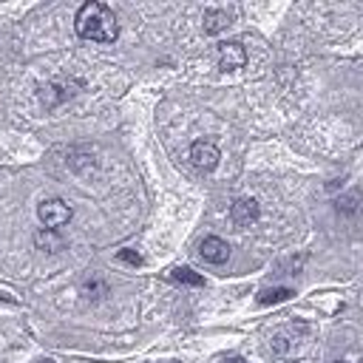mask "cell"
Returning <instances> with one entry per match:
<instances>
[{
	"label": "cell",
	"mask_w": 363,
	"mask_h": 363,
	"mask_svg": "<svg viewBox=\"0 0 363 363\" xmlns=\"http://www.w3.org/2000/svg\"><path fill=\"white\" fill-rule=\"evenodd\" d=\"M74 26H77V34L82 40H91V43H113L119 37L116 14L105 3H96V0L79 6Z\"/></svg>",
	"instance_id": "cell-1"
},
{
	"label": "cell",
	"mask_w": 363,
	"mask_h": 363,
	"mask_svg": "<svg viewBox=\"0 0 363 363\" xmlns=\"http://www.w3.org/2000/svg\"><path fill=\"white\" fill-rule=\"evenodd\" d=\"M71 207L62 201V199H45L40 207H37V218L45 230H60L71 221Z\"/></svg>",
	"instance_id": "cell-2"
},
{
	"label": "cell",
	"mask_w": 363,
	"mask_h": 363,
	"mask_svg": "<svg viewBox=\"0 0 363 363\" xmlns=\"http://www.w3.org/2000/svg\"><path fill=\"white\" fill-rule=\"evenodd\" d=\"M218 159H221V153H218V147H216L213 142H207V139L193 142V147H190V162H193L199 170H213V167L218 164Z\"/></svg>",
	"instance_id": "cell-3"
},
{
	"label": "cell",
	"mask_w": 363,
	"mask_h": 363,
	"mask_svg": "<svg viewBox=\"0 0 363 363\" xmlns=\"http://www.w3.org/2000/svg\"><path fill=\"white\" fill-rule=\"evenodd\" d=\"M247 62V51L241 43H224L218 45V68L221 71H238Z\"/></svg>",
	"instance_id": "cell-4"
},
{
	"label": "cell",
	"mask_w": 363,
	"mask_h": 363,
	"mask_svg": "<svg viewBox=\"0 0 363 363\" xmlns=\"http://www.w3.org/2000/svg\"><path fill=\"white\" fill-rule=\"evenodd\" d=\"M199 255H201L207 264H224V261L230 258V244H227L224 238H218V235H210V238L201 241Z\"/></svg>",
	"instance_id": "cell-5"
},
{
	"label": "cell",
	"mask_w": 363,
	"mask_h": 363,
	"mask_svg": "<svg viewBox=\"0 0 363 363\" xmlns=\"http://www.w3.org/2000/svg\"><path fill=\"white\" fill-rule=\"evenodd\" d=\"M230 218H233L235 227H250V224H255V218H258V201H255V199H238V201L233 204V210H230Z\"/></svg>",
	"instance_id": "cell-6"
},
{
	"label": "cell",
	"mask_w": 363,
	"mask_h": 363,
	"mask_svg": "<svg viewBox=\"0 0 363 363\" xmlns=\"http://www.w3.org/2000/svg\"><path fill=\"white\" fill-rule=\"evenodd\" d=\"M68 96H71V91H65V85H60V82H48V85L40 88L43 105H57V102H62V99H68Z\"/></svg>",
	"instance_id": "cell-7"
},
{
	"label": "cell",
	"mask_w": 363,
	"mask_h": 363,
	"mask_svg": "<svg viewBox=\"0 0 363 363\" xmlns=\"http://www.w3.org/2000/svg\"><path fill=\"white\" fill-rule=\"evenodd\" d=\"M363 210V193L360 190H352L346 196L337 199V213H346V216H354Z\"/></svg>",
	"instance_id": "cell-8"
},
{
	"label": "cell",
	"mask_w": 363,
	"mask_h": 363,
	"mask_svg": "<svg viewBox=\"0 0 363 363\" xmlns=\"http://www.w3.org/2000/svg\"><path fill=\"white\" fill-rule=\"evenodd\" d=\"M230 26V14L227 11H207L204 14V31H210V34H216V31H221V28H227Z\"/></svg>",
	"instance_id": "cell-9"
},
{
	"label": "cell",
	"mask_w": 363,
	"mask_h": 363,
	"mask_svg": "<svg viewBox=\"0 0 363 363\" xmlns=\"http://www.w3.org/2000/svg\"><path fill=\"white\" fill-rule=\"evenodd\" d=\"M173 278L179 284H187V286H204V278L196 269H190V267H176L173 269Z\"/></svg>",
	"instance_id": "cell-10"
},
{
	"label": "cell",
	"mask_w": 363,
	"mask_h": 363,
	"mask_svg": "<svg viewBox=\"0 0 363 363\" xmlns=\"http://www.w3.org/2000/svg\"><path fill=\"white\" fill-rule=\"evenodd\" d=\"M292 295H295L292 289L278 286V289H264V292L258 295V301H261V303H278V301H286V298H292Z\"/></svg>",
	"instance_id": "cell-11"
},
{
	"label": "cell",
	"mask_w": 363,
	"mask_h": 363,
	"mask_svg": "<svg viewBox=\"0 0 363 363\" xmlns=\"http://www.w3.org/2000/svg\"><path fill=\"white\" fill-rule=\"evenodd\" d=\"M119 261L139 267V264H142V255H139V252H133V250H119Z\"/></svg>",
	"instance_id": "cell-12"
},
{
	"label": "cell",
	"mask_w": 363,
	"mask_h": 363,
	"mask_svg": "<svg viewBox=\"0 0 363 363\" xmlns=\"http://www.w3.org/2000/svg\"><path fill=\"white\" fill-rule=\"evenodd\" d=\"M224 363H244L241 357H230V360H224Z\"/></svg>",
	"instance_id": "cell-13"
},
{
	"label": "cell",
	"mask_w": 363,
	"mask_h": 363,
	"mask_svg": "<svg viewBox=\"0 0 363 363\" xmlns=\"http://www.w3.org/2000/svg\"><path fill=\"white\" fill-rule=\"evenodd\" d=\"M40 363H51V360H40Z\"/></svg>",
	"instance_id": "cell-14"
},
{
	"label": "cell",
	"mask_w": 363,
	"mask_h": 363,
	"mask_svg": "<svg viewBox=\"0 0 363 363\" xmlns=\"http://www.w3.org/2000/svg\"><path fill=\"white\" fill-rule=\"evenodd\" d=\"M335 363H346V360H335Z\"/></svg>",
	"instance_id": "cell-15"
},
{
	"label": "cell",
	"mask_w": 363,
	"mask_h": 363,
	"mask_svg": "<svg viewBox=\"0 0 363 363\" xmlns=\"http://www.w3.org/2000/svg\"><path fill=\"white\" fill-rule=\"evenodd\" d=\"M167 363H176V360H167Z\"/></svg>",
	"instance_id": "cell-16"
},
{
	"label": "cell",
	"mask_w": 363,
	"mask_h": 363,
	"mask_svg": "<svg viewBox=\"0 0 363 363\" xmlns=\"http://www.w3.org/2000/svg\"><path fill=\"white\" fill-rule=\"evenodd\" d=\"M289 363H295V360H289Z\"/></svg>",
	"instance_id": "cell-17"
}]
</instances>
